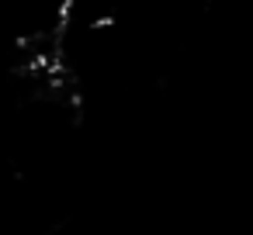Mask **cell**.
Returning a JSON list of instances; mask_svg holds the SVG:
<instances>
[{
  "instance_id": "obj_1",
  "label": "cell",
  "mask_w": 253,
  "mask_h": 235,
  "mask_svg": "<svg viewBox=\"0 0 253 235\" xmlns=\"http://www.w3.org/2000/svg\"><path fill=\"white\" fill-rule=\"evenodd\" d=\"M115 25H118V18H115V14H97V18L90 21V32H111Z\"/></svg>"
}]
</instances>
